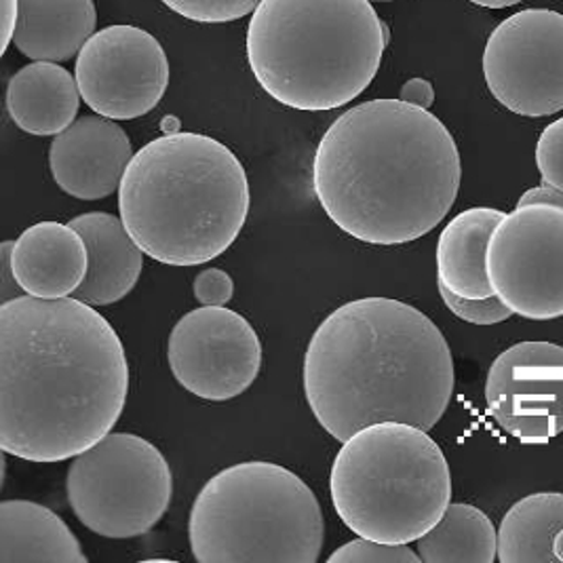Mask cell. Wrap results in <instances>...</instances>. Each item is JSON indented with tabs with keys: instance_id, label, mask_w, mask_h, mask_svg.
Segmentation results:
<instances>
[{
	"instance_id": "d6a6232c",
	"label": "cell",
	"mask_w": 563,
	"mask_h": 563,
	"mask_svg": "<svg viewBox=\"0 0 563 563\" xmlns=\"http://www.w3.org/2000/svg\"><path fill=\"white\" fill-rule=\"evenodd\" d=\"M374 2H390V0H374Z\"/></svg>"
},
{
	"instance_id": "d4e9b609",
	"label": "cell",
	"mask_w": 563,
	"mask_h": 563,
	"mask_svg": "<svg viewBox=\"0 0 563 563\" xmlns=\"http://www.w3.org/2000/svg\"><path fill=\"white\" fill-rule=\"evenodd\" d=\"M439 294H441L443 305L450 308V312L466 323L496 325V323H505L507 319H511V308L507 307L498 296L473 300V298H462L443 285H439Z\"/></svg>"
},
{
	"instance_id": "8992f818",
	"label": "cell",
	"mask_w": 563,
	"mask_h": 563,
	"mask_svg": "<svg viewBox=\"0 0 563 563\" xmlns=\"http://www.w3.org/2000/svg\"><path fill=\"white\" fill-rule=\"evenodd\" d=\"M330 494L338 517L357 537L410 544L450 507L452 475L443 450L424 429L376 422L340 448Z\"/></svg>"
},
{
	"instance_id": "7a4b0ae2",
	"label": "cell",
	"mask_w": 563,
	"mask_h": 563,
	"mask_svg": "<svg viewBox=\"0 0 563 563\" xmlns=\"http://www.w3.org/2000/svg\"><path fill=\"white\" fill-rule=\"evenodd\" d=\"M459 146L435 114L372 100L340 114L312 161V188L333 224L367 245L435 231L461 190Z\"/></svg>"
},
{
	"instance_id": "e0dca14e",
	"label": "cell",
	"mask_w": 563,
	"mask_h": 563,
	"mask_svg": "<svg viewBox=\"0 0 563 563\" xmlns=\"http://www.w3.org/2000/svg\"><path fill=\"white\" fill-rule=\"evenodd\" d=\"M77 77L57 62H32L7 85V112L30 135H57L77 121Z\"/></svg>"
},
{
	"instance_id": "2e32d148",
	"label": "cell",
	"mask_w": 563,
	"mask_h": 563,
	"mask_svg": "<svg viewBox=\"0 0 563 563\" xmlns=\"http://www.w3.org/2000/svg\"><path fill=\"white\" fill-rule=\"evenodd\" d=\"M89 252V268L75 298L91 307H108L123 300L137 285L144 266V252L129 234L123 220L106 211L77 216L70 222Z\"/></svg>"
},
{
	"instance_id": "277c9868",
	"label": "cell",
	"mask_w": 563,
	"mask_h": 563,
	"mask_svg": "<svg viewBox=\"0 0 563 563\" xmlns=\"http://www.w3.org/2000/svg\"><path fill=\"white\" fill-rule=\"evenodd\" d=\"M119 211L146 256L199 266L222 256L250 213V179L229 146L190 131L165 133L133 154Z\"/></svg>"
},
{
	"instance_id": "603a6c76",
	"label": "cell",
	"mask_w": 563,
	"mask_h": 563,
	"mask_svg": "<svg viewBox=\"0 0 563 563\" xmlns=\"http://www.w3.org/2000/svg\"><path fill=\"white\" fill-rule=\"evenodd\" d=\"M262 0H163L179 18L199 24H227L256 11Z\"/></svg>"
},
{
	"instance_id": "44dd1931",
	"label": "cell",
	"mask_w": 563,
	"mask_h": 563,
	"mask_svg": "<svg viewBox=\"0 0 563 563\" xmlns=\"http://www.w3.org/2000/svg\"><path fill=\"white\" fill-rule=\"evenodd\" d=\"M498 562L563 563V494L517 500L498 528Z\"/></svg>"
},
{
	"instance_id": "7c38bea8",
	"label": "cell",
	"mask_w": 563,
	"mask_h": 563,
	"mask_svg": "<svg viewBox=\"0 0 563 563\" xmlns=\"http://www.w3.org/2000/svg\"><path fill=\"white\" fill-rule=\"evenodd\" d=\"M167 361L188 393L206 401H229L254 385L262 344L254 325L236 310L201 307L174 325Z\"/></svg>"
},
{
	"instance_id": "4fadbf2b",
	"label": "cell",
	"mask_w": 563,
	"mask_h": 563,
	"mask_svg": "<svg viewBox=\"0 0 563 563\" xmlns=\"http://www.w3.org/2000/svg\"><path fill=\"white\" fill-rule=\"evenodd\" d=\"M494 422L523 443L563 433V346L519 342L494 358L486 380Z\"/></svg>"
},
{
	"instance_id": "d6986e66",
	"label": "cell",
	"mask_w": 563,
	"mask_h": 563,
	"mask_svg": "<svg viewBox=\"0 0 563 563\" xmlns=\"http://www.w3.org/2000/svg\"><path fill=\"white\" fill-rule=\"evenodd\" d=\"M93 0H20L13 45L32 62L73 59L96 34Z\"/></svg>"
},
{
	"instance_id": "ffe728a7",
	"label": "cell",
	"mask_w": 563,
	"mask_h": 563,
	"mask_svg": "<svg viewBox=\"0 0 563 563\" xmlns=\"http://www.w3.org/2000/svg\"><path fill=\"white\" fill-rule=\"evenodd\" d=\"M0 563H87V555L57 512L30 500H4Z\"/></svg>"
},
{
	"instance_id": "4316f807",
	"label": "cell",
	"mask_w": 563,
	"mask_h": 563,
	"mask_svg": "<svg viewBox=\"0 0 563 563\" xmlns=\"http://www.w3.org/2000/svg\"><path fill=\"white\" fill-rule=\"evenodd\" d=\"M192 289L201 307H227L234 294V282L222 268H207L197 275Z\"/></svg>"
},
{
	"instance_id": "9a60e30c",
	"label": "cell",
	"mask_w": 563,
	"mask_h": 563,
	"mask_svg": "<svg viewBox=\"0 0 563 563\" xmlns=\"http://www.w3.org/2000/svg\"><path fill=\"white\" fill-rule=\"evenodd\" d=\"M11 264L27 296L57 300L75 296L87 277L89 252L70 224L38 222L13 243Z\"/></svg>"
},
{
	"instance_id": "f546056e",
	"label": "cell",
	"mask_w": 563,
	"mask_h": 563,
	"mask_svg": "<svg viewBox=\"0 0 563 563\" xmlns=\"http://www.w3.org/2000/svg\"><path fill=\"white\" fill-rule=\"evenodd\" d=\"M20 20V0H0V22H2V52L9 49L15 36V27Z\"/></svg>"
},
{
	"instance_id": "30bf717a",
	"label": "cell",
	"mask_w": 563,
	"mask_h": 563,
	"mask_svg": "<svg viewBox=\"0 0 563 563\" xmlns=\"http://www.w3.org/2000/svg\"><path fill=\"white\" fill-rule=\"evenodd\" d=\"M489 93L519 117L563 110V15L523 9L494 27L484 52Z\"/></svg>"
},
{
	"instance_id": "7402d4cb",
	"label": "cell",
	"mask_w": 563,
	"mask_h": 563,
	"mask_svg": "<svg viewBox=\"0 0 563 563\" xmlns=\"http://www.w3.org/2000/svg\"><path fill=\"white\" fill-rule=\"evenodd\" d=\"M424 563H494L498 560V530L486 512L456 503L435 526L416 540Z\"/></svg>"
},
{
	"instance_id": "1f68e13d",
	"label": "cell",
	"mask_w": 563,
	"mask_h": 563,
	"mask_svg": "<svg viewBox=\"0 0 563 563\" xmlns=\"http://www.w3.org/2000/svg\"><path fill=\"white\" fill-rule=\"evenodd\" d=\"M473 4H479V7H486V9H507L512 4H519L521 0H471Z\"/></svg>"
},
{
	"instance_id": "5b68a950",
	"label": "cell",
	"mask_w": 563,
	"mask_h": 563,
	"mask_svg": "<svg viewBox=\"0 0 563 563\" xmlns=\"http://www.w3.org/2000/svg\"><path fill=\"white\" fill-rule=\"evenodd\" d=\"M388 26L369 0H262L247 26V62L277 102L335 110L378 75Z\"/></svg>"
},
{
	"instance_id": "5bb4252c",
	"label": "cell",
	"mask_w": 563,
	"mask_h": 563,
	"mask_svg": "<svg viewBox=\"0 0 563 563\" xmlns=\"http://www.w3.org/2000/svg\"><path fill=\"white\" fill-rule=\"evenodd\" d=\"M131 158L125 129L102 114L80 117L55 135L49 148L55 184L80 201L110 197L121 186Z\"/></svg>"
},
{
	"instance_id": "8fae6325",
	"label": "cell",
	"mask_w": 563,
	"mask_h": 563,
	"mask_svg": "<svg viewBox=\"0 0 563 563\" xmlns=\"http://www.w3.org/2000/svg\"><path fill=\"white\" fill-rule=\"evenodd\" d=\"M82 102L112 121H133L154 110L169 87V59L151 32L108 26L78 52L75 66Z\"/></svg>"
},
{
	"instance_id": "9c48e42d",
	"label": "cell",
	"mask_w": 563,
	"mask_h": 563,
	"mask_svg": "<svg viewBox=\"0 0 563 563\" xmlns=\"http://www.w3.org/2000/svg\"><path fill=\"white\" fill-rule=\"evenodd\" d=\"M487 277L512 314L563 317V209L534 203L507 213L487 247Z\"/></svg>"
},
{
	"instance_id": "cb8c5ba5",
	"label": "cell",
	"mask_w": 563,
	"mask_h": 563,
	"mask_svg": "<svg viewBox=\"0 0 563 563\" xmlns=\"http://www.w3.org/2000/svg\"><path fill=\"white\" fill-rule=\"evenodd\" d=\"M330 563H420V555L413 553L408 544L378 542L372 538L358 537L344 547L335 549Z\"/></svg>"
},
{
	"instance_id": "52a82bcc",
	"label": "cell",
	"mask_w": 563,
	"mask_h": 563,
	"mask_svg": "<svg viewBox=\"0 0 563 563\" xmlns=\"http://www.w3.org/2000/svg\"><path fill=\"white\" fill-rule=\"evenodd\" d=\"M188 540L201 563H317L325 521L296 473L275 462H239L199 492Z\"/></svg>"
},
{
	"instance_id": "ac0fdd59",
	"label": "cell",
	"mask_w": 563,
	"mask_h": 563,
	"mask_svg": "<svg viewBox=\"0 0 563 563\" xmlns=\"http://www.w3.org/2000/svg\"><path fill=\"white\" fill-rule=\"evenodd\" d=\"M507 213L494 207H471L448 222L437 243V282L462 298H492L487 247Z\"/></svg>"
},
{
	"instance_id": "6da1fadb",
	"label": "cell",
	"mask_w": 563,
	"mask_h": 563,
	"mask_svg": "<svg viewBox=\"0 0 563 563\" xmlns=\"http://www.w3.org/2000/svg\"><path fill=\"white\" fill-rule=\"evenodd\" d=\"M123 342L78 298L0 305V445L27 462H64L102 441L125 410Z\"/></svg>"
},
{
	"instance_id": "ba28073f",
	"label": "cell",
	"mask_w": 563,
	"mask_h": 563,
	"mask_svg": "<svg viewBox=\"0 0 563 563\" xmlns=\"http://www.w3.org/2000/svg\"><path fill=\"white\" fill-rule=\"evenodd\" d=\"M66 494L78 521L103 538L151 532L169 509L174 477L161 450L144 437L108 433L75 456Z\"/></svg>"
},
{
	"instance_id": "3957f363",
	"label": "cell",
	"mask_w": 563,
	"mask_h": 563,
	"mask_svg": "<svg viewBox=\"0 0 563 563\" xmlns=\"http://www.w3.org/2000/svg\"><path fill=\"white\" fill-rule=\"evenodd\" d=\"M302 380L317 422L344 443L376 422L433 429L454 395V361L422 310L361 298L312 333Z\"/></svg>"
},
{
	"instance_id": "83f0119b",
	"label": "cell",
	"mask_w": 563,
	"mask_h": 563,
	"mask_svg": "<svg viewBox=\"0 0 563 563\" xmlns=\"http://www.w3.org/2000/svg\"><path fill=\"white\" fill-rule=\"evenodd\" d=\"M13 243L15 241H4L0 245V298L2 302H9V300H15L20 298V291H24L20 287V283L15 279V273H13V264H11V254H13Z\"/></svg>"
},
{
	"instance_id": "4dcf8cb0",
	"label": "cell",
	"mask_w": 563,
	"mask_h": 563,
	"mask_svg": "<svg viewBox=\"0 0 563 563\" xmlns=\"http://www.w3.org/2000/svg\"><path fill=\"white\" fill-rule=\"evenodd\" d=\"M534 203H544V206H555L563 209V190L542 184V186L526 190L517 206H534Z\"/></svg>"
},
{
	"instance_id": "f1b7e54d",
	"label": "cell",
	"mask_w": 563,
	"mask_h": 563,
	"mask_svg": "<svg viewBox=\"0 0 563 563\" xmlns=\"http://www.w3.org/2000/svg\"><path fill=\"white\" fill-rule=\"evenodd\" d=\"M399 100L429 110L435 103V89L427 78H410L399 93Z\"/></svg>"
},
{
	"instance_id": "484cf974",
	"label": "cell",
	"mask_w": 563,
	"mask_h": 563,
	"mask_svg": "<svg viewBox=\"0 0 563 563\" xmlns=\"http://www.w3.org/2000/svg\"><path fill=\"white\" fill-rule=\"evenodd\" d=\"M537 167L542 184L563 190V117L540 133Z\"/></svg>"
}]
</instances>
